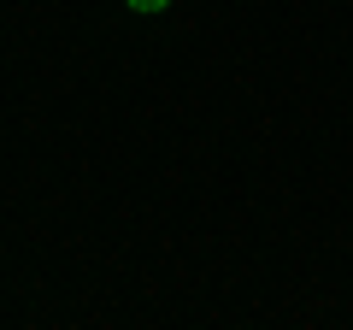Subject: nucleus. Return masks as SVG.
Wrapping results in <instances>:
<instances>
[{
    "mask_svg": "<svg viewBox=\"0 0 353 330\" xmlns=\"http://www.w3.org/2000/svg\"><path fill=\"white\" fill-rule=\"evenodd\" d=\"M171 0H130V12H165Z\"/></svg>",
    "mask_w": 353,
    "mask_h": 330,
    "instance_id": "1",
    "label": "nucleus"
}]
</instances>
